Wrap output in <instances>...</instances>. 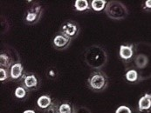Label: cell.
Listing matches in <instances>:
<instances>
[{
    "instance_id": "cell-1",
    "label": "cell",
    "mask_w": 151,
    "mask_h": 113,
    "mask_svg": "<svg viewBox=\"0 0 151 113\" xmlns=\"http://www.w3.org/2000/svg\"><path fill=\"white\" fill-rule=\"evenodd\" d=\"M105 12L110 18L116 20L125 18L129 13L127 7L119 1L108 2V4L105 8Z\"/></svg>"
},
{
    "instance_id": "cell-2",
    "label": "cell",
    "mask_w": 151,
    "mask_h": 113,
    "mask_svg": "<svg viewBox=\"0 0 151 113\" xmlns=\"http://www.w3.org/2000/svg\"><path fill=\"white\" fill-rule=\"evenodd\" d=\"M87 85L92 90L101 92L105 90L108 85V77L103 72L95 71L88 77Z\"/></svg>"
},
{
    "instance_id": "cell-3",
    "label": "cell",
    "mask_w": 151,
    "mask_h": 113,
    "mask_svg": "<svg viewBox=\"0 0 151 113\" xmlns=\"http://www.w3.org/2000/svg\"><path fill=\"white\" fill-rule=\"evenodd\" d=\"M79 31L80 29L78 24L73 21H66L62 24L60 28V32L66 37L70 38L71 39L76 38L79 34Z\"/></svg>"
},
{
    "instance_id": "cell-4",
    "label": "cell",
    "mask_w": 151,
    "mask_h": 113,
    "mask_svg": "<svg viewBox=\"0 0 151 113\" xmlns=\"http://www.w3.org/2000/svg\"><path fill=\"white\" fill-rule=\"evenodd\" d=\"M71 42V38L66 37L65 35L62 34L61 32H60L59 34H57L54 38H53V41L52 44L54 45V47L58 50H63L65 49Z\"/></svg>"
},
{
    "instance_id": "cell-5",
    "label": "cell",
    "mask_w": 151,
    "mask_h": 113,
    "mask_svg": "<svg viewBox=\"0 0 151 113\" xmlns=\"http://www.w3.org/2000/svg\"><path fill=\"white\" fill-rule=\"evenodd\" d=\"M41 13H42L41 7L37 5L32 10L27 11V14L25 16V21L27 23H34L38 22L40 18Z\"/></svg>"
},
{
    "instance_id": "cell-6",
    "label": "cell",
    "mask_w": 151,
    "mask_h": 113,
    "mask_svg": "<svg viewBox=\"0 0 151 113\" xmlns=\"http://www.w3.org/2000/svg\"><path fill=\"white\" fill-rule=\"evenodd\" d=\"M134 45H122L120 46L119 55L120 58L125 61L131 59L134 55Z\"/></svg>"
},
{
    "instance_id": "cell-7",
    "label": "cell",
    "mask_w": 151,
    "mask_h": 113,
    "mask_svg": "<svg viewBox=\"0 0 151 113\" xmlns=\"http://www.w3.org/2000/svg\"><path fill=\"white\" fill-rule=\"evenodd\" d=\"M151 109V94L146 93L138 101V110L141 112L149 111Z\"/></svg>"
},
{
    "instance_id": "cell-8",
    "label": "cell",
    "mask_w": 151,
    "mask_h": 113,
    "mask_svg": "<svg viewBox=\"0 0 151 113\" xmlns=\"http://www.w3.org/2000/svg\"><path fill=\"white\" fill-rule=\"evenodd\" d=\"M24 73V67L20 63H15L10 68V77L11 78L17 80L20 78Z\"/></svg>"
},
{
    "instance_id": "cell-9",
    "label": "cell",
    "mask_w": 151,
    "mask_h": 113,
    "mask_svg": "<svg viewBox=\"0 0 151 113\" xmlns=\"http://www.w3.org/2000/svg\"><path fill=\"white\" fill-rule=\"evenodd\" d=\"M39 81L35 75L29 74L24 77V86L25 89H34L38 86Z\"/></svg>"
},
{
    "instance_id": "cell-10",
    "label": "cell",
    "mask_w": 151,
    "mask_h": 113,
    "mask_svg": "<svg viewBox=\"0 0 151 113\" xmlns=\"http://www.w3.org/2000/svg\"><path fill=\"white\" fill-rule=\"evenodd\" d=\"M37 104H38L39 108L43 109V110H46L52 104V98L48 95H43V96H41V97H40L38 98Z\"/></svg>"
},
{
    "instance_id": "cell-11",
    "label": "cell",
    "mask_w": 151,
    "mask_h": 113,
    "mask_svg": "<svg viewBox=\"0 0 151 113\" xmlns=\"http://www.w3.org/2000/svg\"><path fill=\"white\" fill-rule=\"evenodd\" d=\"M108 2L106 0H93L91 1V7L94 11H101L105 10Z\"/></svg>"
},
{
    "instance_id": "cell-12",
    "label": "cell",
    "mask_w": 151,
    "mask_h": 113,
    "mask_svg": "<svg viewBox=\"0 0 151 113\" xmlns=\"http://www.w3.org/2000/svg\"><path fill=\"white\" fill-rule=\"evenodd\" d=\"M74 8L78 11H85L89 9V3L86 0H76L74 2Z\"/></svg>"
},
{
    "instance_id": "cell-13",
    "label": "cell",
    "mask_w": 151,
    "mask_h": 113,
    "mask_svg": "<svg viewBox=\"0 0 151 113\" xmlns=\"http://www.w3.org/2000/svg\"><path fill=\"white\" fill-rule=\"evenodd\" d=\"M0 65L1 68H4V69H8V68L12 67V59L11 58L4 54V53H2L0 55Z\"/></svg>"
},
{
    "instance_id": "cell-14",
    "label": "cell",
    "mask_w": 151,
    "mask_h": 113,
    "mask_svg": "<svg viewBox=\"0 0 151 113\" xmlns=\"http://www.w3.org/2000/svg\"><path fill=\"white\" fill-rule=\"evenodd\" d=\"M148 62H149L148 58H147L145 55H143V54L138 55V56L136 57V58H135L136 66L139 68V69H142V68L145 67V66L147 65Z\"/></svg>"
},
{
    "instance_id": "cell-15",
    "label": "cell",
    "mask_w": 151,
    "mask_h": 113,
    "mask_svg": "<svg viewBox=\"0 0 151 113\" xmlns=\"http://www.w3.org/2000/svg\"><path fill=\"white\" fill-rule=\"evenodd\" d=\"M125 77L129 82H131V83L135 82L138 79V73L135 70H129L126 72Z\"/></svg>"
},
{
    "instance_id": "cell-16",
    "label": "cell",
    "mask_w": 151,
    "mask_h": 113,
    "mask_svg": "<svg viewBox=\"0 0 151 113\" xmlns=\"http://www.w3.org/2000/svg\"><path fill=\"white\" fill-rule=\"evenodd\" d=\"M59 113H74V109L68 103H63L59 106Z\"/></svg>"
},
{
    "instance_id": "cell-17",
    "label": "cell",
    "mask_w": 151,
    "mask_h": 113,
    "mask_svg": "<svg viewBox=\"0 0 151 113\" xmlns=\"http://www.w3.org/2000/svg\"><path fill=\"white\" fill-rule=\"evenodd\" d=\"M26 94H27V90H26V89H25L24 87H23V86H19V87H17L15 91H14L15 97H16L17 98H19V99H23V98H24L25 96H26Z\"/></svg>"
},
{
    "instance_id": "cell-18",
    "label": "cell",
    "mask_w": 151,
    "mask_h": 113,
    "mask_svg": "<svg viewBox=\"0 0 151 113\" xmlns=\"http://www.w3.org/2000/svg\"><path fill=\"white\" fill-rule=\"evenodd\" d=\"M115 113H132V111L129 107H128L126 105H122L116 109Z\"/></svg>"
},
{
    "instance_id": "cell-19",
    "label": "cell",
    "mask_w": 151,
    "mask_h": 113,
    "mask_svg": "<svg viewBox=\"0 0 151 113\" xmlns=\"http://www.w3.org/2000/svg\"><path fill=\"white\" fill-rule=\"evenodd\" d=\"M8 78V72H7V69L4 68H1L0 69V80L2 82L5 81Z\"/></svg>"
},
{
    "instance_id": "cell-20",
    "label": "cell",
    "mask_w": 151,
    "mask_h": 113,
    "mask_svg": "<svg viewBox=\"0 0 151 113\" xmlns=\"http://www.w3.org/2000/svg\"><path fill=\"white\" fill-rule=\"evenodd\" d=\"M144 7H145L146 9H151V0H147V1H145Z\"/></svg>"
},
{
    "instance_id": "cell-21",
    "label": "cell",
    "mask_w": 151,
    "mask_h": 113,
    "mask_svg": "<svg viewBox=\"0 0 151 113\" xmlns=\"http://www.w3.org/2000/svg\"><path fill=\"white\" fill-rule=\"evenodd\" d=\"M23 113H35V112L32 111V110H26V111H24Z\"/></svg>"
}]
</instances>
